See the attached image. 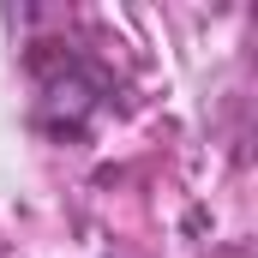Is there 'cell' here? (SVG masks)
I'll return each instance as SVG.
<instances>
[{"instance_id": "6da1fadb", "label": "cell", "mask_w": 258, "mask_h": 258, "mask_svg": "<svg viewBox=\"0 0 258 258\" xmlns=\"http://www.w3.org/2000/svg\"><path fill=\"white\" fill-rule=\"evenodd\" d=\"M102 96H108V84H102L90 66L66 60V72H54V78L42 84V102H36V126L60 132V138H78V132L90 126V114L102 108Z\"/></svg>"}]
</instances>
